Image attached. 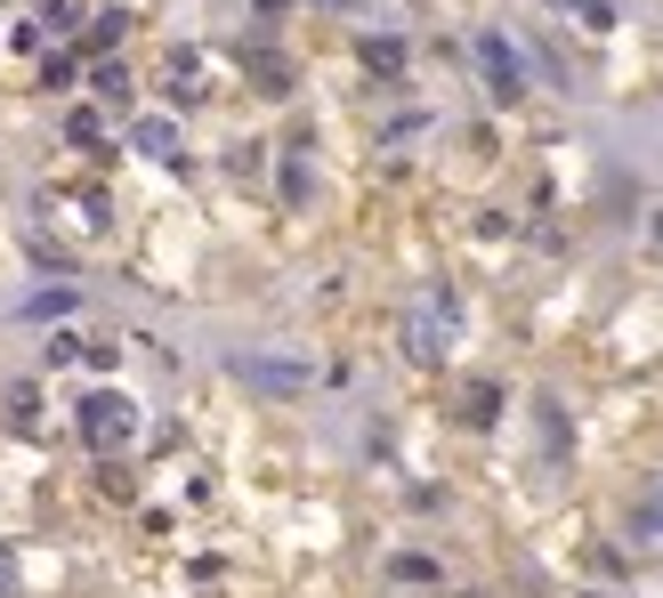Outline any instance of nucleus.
I'll list each match as a JSON object with an SVG mask.
<instances>
[{
	"mask_svg": "<svg viewBox=\"0 0 663 598\" xmlns=\"http://www.w3.org/2000/svg\"><path fill=\"white\" fill-rule=\"evenodd\" d=\"M130 429H138L130 397H90V404H81V437H90V445H121Z\"/></svg>",
	"mask_w": 663,
	"mask_h": 598,
	"instance_id": "nucleus-1",
	"label": "nucleus"
},
{
	"mask_svg": "<svg viewBox=\"0 0 663 598\" xmlns=\"http://www.w3.org/2000/svg\"><path fill=\"white\" fill-rule=\"evenodd\" d=\"M478 57H486L493 90H502V97H517V66H510V49H502V40H478Z\"/></svg>",
	"mask_w": 663,
	"mask_h": 598,
	"instance_id": "nucleus-2",
	"label": "nucleus"
},
{
	"mask_svg": "<svg viewBox=\"0 0 663 598\" xmlns=\"http://www.w3.org/2000/svg\"><path fill=\"white\" fill-rule=\"evenodd\" d=\"M73 307V292H40V300H25V316H66Z\"/></svg>",
	"mask_w": 663,
	"mask_h": 598,
	"instance_id": "nucleus-3",
	"label": "nucleus"
}]
</instances>
